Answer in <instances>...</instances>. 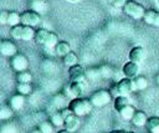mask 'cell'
<instances>
[{"mask_svg":"<svg viewBox=\"0 0 159 133\" xmlns=\"http://www.w3.org/2000/svg\"><path fill=\"white\" fill-rule=\"evenodd\" d=\"M93 104L91 102V99H86V98H73L70 103H68V108L72 111V113H75L78 117L86 116L91 112Z\"/></svg>","mask_w":159,"mask_h":133,"instance_id":"cell-1","label":"cell"},{"mask_svg":"<svg viewBox=\"0 0 159 133\" xmlns=\"http://www.w3.org/2000/svg\"><path fill=\"white\" fill-rule=\"evenodd\" d=\"M36 31L34 30V26L29 25H22L19 24L11 29V36L16 40H22V41H30L35 39Z\"/></svg>","mask_w":159,"mask_h":133,"instance_id":"cell-2","label":"cell"},{"mask_svg":"<svg viewBox=\"0 0 159 133\" xmlns=\"http://www.w3.org/2000/svg\"><path fill=\"white\" fill-rule=\"evenodd\" d=\"M124 14L130 16L132 19H143L144 14H145V9L142 4L137 2L135 0H127V2L124 4V6L122 7Z\"/></svg>","mask_w":159,"mask_h":133,"instance_id":"cell-3","label":"cell"},{"mask_svg":"<svg viewBox=\"0 0 159 133\" xmlns=\"http://www.w3.org/2000/svg\"><path fill=\"white\" fill-rule=\"evenodd\" d=\"M111 93L107 89H98L91 96V102L94 107H103L111 102Z\"/></svg>","mask_w":159,"mask_h":133,"instance_id":"cell-4","label":"cell"},{"mask_svg":"<svg viewBox=\"0 0 159 133\" xmlns=\"http://www.w3.org/2000/svg\"><path fill=\"white\" fill-rule=\"evenodd\" d=\"M84 92V83L81 81H72L68 86L65 88V96L68 98H78Z\"/></svg>","mask_w":159,"mask_h":133,"instance_id":"cell-5","label":"cell"},{"mask_svg":"<svg viewBox=\"0 0 159 133\" xmlns=\"http://www.w3.org/2000/svg\"><path fill=\"white\" fill-rule=\"evenodd\" d=\"M116 92L118 94H122V96H129V93L132 91H134V83H133V78H128V77H124L122 80H119L114 87Z\"/></svg>","mask_w":159,"mask_h":133,"instance_id":"cell-6","label":"cell"},{"mask_svg":"<svg viewBox=\"0 0 159 133\" xmlns=\"http://www.w3.org/2000/svg\"><path fill=\"white\" fill-rule=\"evenodd\" d=\"M21 15V24L29 25V26H36L40 22V14L35 10H26L20 14Z\"/></svg>","mask_w":159,"mask_h":133,"instance_id":"cell-7","label":"cell"},{"mask_svg":"<svg viewBox=\"0 0 159 133\" xmlns=\"http://www.w3.org/2000/svg\"><path fill=\"white\" fill-rule=\"evenodd\" d=\"M11 67L17 71V72H21V71H26L27 67H29V60L25 55L22 53H16L15 56L11 57Z\"/></svg>","mask_w":159,"mask_h":133,"instance_id":"cell-8","label":"cell"},{"mask_svg":"<svg viewBox=\"0 0 159 133\" xmlns=\"http://www.w3.org/2000/svg\"><path fill=\"white\" fill-rule=\"evenodd\" d=\"M68 76L71 81H81L83 82L86 80V71L81 65H75L72 67H68Z\"/></svg>","mask_w":159,"mask_h":133,"instance_id":"cell-9","label":"cell"},{"mask_svg":"<svg viewBox=\"0 0 159 133\" xmlns=\"http://www.w3.org/2000/svg\"><path fill=\"white\" fill-rule=\"evenodd\" d=\"M0 52H1L2 56L12 57V56H15L17 53V47L10 40H2L0 42Z\"/></svg>","mask_w":159,"mask_h":133,"instance_id":"cell-10","label":"cell"},{"mask_svg":"<svg viewBox=\"0 0 159 133\" xmlns=\"http://www.w3.org/2000/svg\"><path fill=\"white\" fill-rule=\"evenodd\" d=\"M122 72H123L124 77L134 78V77H137L138 73H139V63L129 60L128 62L124 63V66H123V68H122Z\"/></svg>","mask_w":159,"mask_h":133,"instance_id":"cell-11","label":"cell"},{"mask_svg":"<svg viewBox=\"0 0 159 133\" xmlns=\"http://www.w3.org/2000/svg\"><path fill=\"white\" fill-rule=\"evenodd\" d=\"M147 57V50L143 46H135L129 51V60L134 62H142Z\"/></svg>","mask_w":159,"mask_h":133,"instance_id":"cell-12","label":"cell"},{"mask_svg":"<svg viewBox=\"0 0 159 133\" xmlns=\"http://www.w3.org/2000/svg\"><path fill=\"white\" fill-rule=\"evenodd\" d=\"M143 19H144L145 24L159 27V11L158 10H154V9L145 10V14H144Z\"/></svg>","mask_w":159,"mask_h":133,"instance_id":"cell-13","label":"cell"},{"mask_svg":"<svg viewBox=\"0 0 159 133\" xmlns=\"http://www.w3.org/2000/svg\"><path fill=\"white\" fill-rule=\"evenodd\" d=\"M9 103H10V107H11L14 111H19V109H21V108L24 107V104H25V97H24V94H21V93L14 94V96L10 98Z\"/></svg>","mask_w":159,"mask_h":133,"instance_id":"cell-14","label":"cell"},{"mask_svg":"<svg viewBox=\"0 0 159 133\" xmlns=\"http://www.w3.org/2000/svg\"><path fill=\"white\" fill-rule=\"evenodd\" d=\"M78 126V116H76L75 113H71L68 117L65 118V123H63V128L67 129L68 132H73Z\"/></svg>","mask_w":159,"mask_h":133,"instance_id":"cell-15","label":"cell"},{"mask_svg":"<svg viewBox=\"0 0 159 133\" xmlns=\"http://www.w3.org/2000/svg\"><path fill=\"white\" fill-rule=\"evenodd\" d=\"M147 122H148L147 114L143 111H135V113H134V116L132 118L133 126H135V127H143V126H147Z\"/></svg>","mask_w":159,"mask_h":133,"instance_id":"cell-16","label":"cell"},{"mask_svg":"<svg viewBox=\"0 0 159 133\" xmlns=\"http://www.w3.org/2000/svg\"><path fill=\"white\" fill-rule=\"evenodd\" d=\"M50 32H51V31H48V30H46V29H39V30H36V34H35V39H34V40L36 41V44L45 46V44H46L47 39H48Z\"/></svg>","mask_w":159,"mask_h":133,"instance_id":"cell-17","label":"cell"},{"mask_svg":"<svg viewBox=\"0 0 159 133\" xmlns=\"http://www.w3.org/2000/svg\"><path fill=\"white\" fill-rule=\"evenodd\" d=\"M53 50H55V53L57 56L63 57L65 55H67L71 51V47H70V44L68 42H66V41H58V44L56 45V47Z\"/></svg>","mask_w":159,"mask_h":133,"instance_id":"cell-18","label":"cell"},{"mask_svg":"<svg viewBox=\"0 0 159 133\" xmlns=\"http://www.w3.org/2000/svg\"><path fill=\"white\" fill-rule=\"evenodd\" d=\"M62 60H63V65L67 66V67H72V66H75V65L78 63V57H77V55H76L75 52H72V51H70L67 55H65V56L62 57Z\"/></svg>","mask_w":159,"mask_h":133,"instance_id":"cell-19","label":"cell"},{"mask_svg":"<svg viewBox=\"0 0 159 133\" xmlns=\"http://www.w3.org/2000/svg\"><path fill=\"white\" fill-rule=\"evenodd\" d=\"M127 104H130V101L128 98V96H122V94H118L114 99V108L119 112L123 107H125Z\"/></svg>","mask_w":159,"mask_h":133,"instance_id":"cell-20","label":"cell"},{"mask_svg":"<svg viewBox=\"0 0 159 133\" xmlns=\"http://www.w3.org/2000/svg\"><path fill=\"white\" fill-rule=\"evenodd\" d=\"M134 113H135V109H134V107H133L132 104H127L125 107H123V108L119 111L120 117L124 118V119H127V121H132Z\"/></svg>","mask_w":159,"mask_h":133,"instance_id":"cell-21","label":"cell"},{"mask_svg":"<svg viewBox=\"0 0 159 133\" xmlns=\"http://www.w3.org/2000/svg\"><path fill=\"white\" fill-rule=\"evenodd\" d=\"M133 83H134V88L138 91H143L148 87V80L144 76H137L133 78Z\"/></svg>","mask_w":159,"mask_h":133,"instance_id":"cell-22","label":"cell"},{"mask_svg":"<svg viewBox=\"0 0 159 133\" xmlns=\"http://www.w3.org/2000/svg\"><path fill=\"white\" fill-rule=\"evenodd\" d=\"M16 81H17V83H31V81H32V75H31L29 71L17 72V75H16Z\"/></svg>","mask_w":159,"mask_h":133,"instance_id":"cell-23","label":"cell"},{"mask_svg":"<svg viewBox=\"0 0 159 133\" xmlns=\"http://www.w3.org/2000/svg\"><path fill=\"white\" fill-rule=\"evenodd\" d=\"M19 24H21V15L15 12V11H10L9 16H7V25L14 27V26H16Z\"/></svg>","mask_w":159,"mask_h":133,"instance_id":"cell-24","label":"cell"},{"mask_svg":"<svg viewBox=\"0 0 159 133\" xmlns=\"http://www.w3.org/2000/svg\"><path fill=\"white\" fill-rule=\"evenodd\" d=\"M50 121H51V123H52L53 126H56V127H63V123H65V118L62 117L61 112H55V113H52L51 117H50Z\"/></svg>","mask_w":159,"mask_h":133,"instance_id":"cell-25","label":"cell"},{"mask_svg":"<svg viewBox=\"0 0 159 133\" xmlns=\"http://www.w3.org/2000/svg\"><path fill=\"white\" fill-rule=\"evenodd\" d=\"M12 114H14V109H12L10 106H2V107L0 108V118H1L2 121L11 118Z\"/></svg>","mask_w":159,"mask_h":133,"instance_id":"cell-26","label":"cell"},{"mask_svg":"<svg viewBox=\"0 0 159 133\" xmlns=\"http://www.w3.org/2000/svg\"><path fill=\"white\" fill-rule=\"evenodd\" d=\"M57 44H58V36L55 32H50L48 39H47V41L45 44V47H47V48H55Z\"/></svg>","mask_w":159,"mask_h":133,"instance_id":"cell-27","label":"cell"},{"mask_svg":"<svg viewBox=\"0 0 159 133\" xmlns=\"http://www.w3.org/2000/svg\"><path fill=\"white\" fill-rule=\"evenodd\" d=\"M16 91L24 96L26 94H30L32 92V87H31V83H17L16 86Z\"/></svg>","mask_w":159,"mask_h":133,"instance_id":"cell-28","label":"cell"},{"mask_svg":"<svg viewBox=\"0 0 159 133\" xmlns=\"http://www.w3.org/2000/svg\"><path fill=\"white\" fill-rule=\"evenodd\" d=\"M39 128L41 129L42 133H53V124L51 122H47V121L41 122Z\"/></svg>","mask_w":159,"mask_h":133,"instance_id":"cell-29","label":"cell"},{"mask_svg":"<svg viewBox=\"0 0 159 133\" xmlns=\"http://www.w3.org/2000/svg\"><path fill=\"white\" fill-rule=\"evenodd\" d=\"M63 104H65V96L57 94L53 97V106L56 108H61V107H63Z\"/></svg>","mask_w":159,"mask_h":133,"instance_id":"cell-30","label":"cell"},{"mask_svg":"<svg viewBox=\"0 0 159 133\" xmlns=\"http://www.w3.org/2000/svg\"><path fill=\"white\" fill-rule=\"evenodd\" d=\"M159 126V117H150L148 118V122H147V127L148 129H153L154 127H158Z\"/></svg>","mask_w":159,"mask_h":133,"instance_id":"cell-31","label":"cell"},{"mask_svg":"<svg viewBox=\"0 0 159 133\" xmlns=\"http://www.w3.org/2000/svg\"><path fill=\"white\" fill-rule=\"evenodd\" d=\"M111 6H114V7H123L124 4L127 2V0H106Z\"/></svg>","mask_w":159,"mask_h":133,"instance_id":"cell-32","label":"cell"},{"mask_svg":"<svg viewBox=\"0 0 159 133\" xmlns=\"http://www.w3.org/2000/svg\"><path fill=\"white\" fill-rule=\"evenodd\" d=\"M7 16H9V12L7 11H1L0 14V24H7Z\"/></svg>","mask_w":159,"mask_h":133,"instance_id":"cell-33","label":"cell"},{"mask_svg":"<svg viewBox=\"0 0 159 133\" xmlns=\"http://www.w3.org/2000/svg\"><path fill=\"white\" fill-rule=\"evenodd\" d=\"M150 133H159V126L158 127H154L153 129H150Z\"/></svg>","mask_w":159,"mask_h":133,"instance_id":"cell-34","label":"cell"},{"mask_svg":"<svg viewBox=\"0 0 159 133\" xmlns=\"http://www.w3.org/2000/svg\"><path fill=\"white\" fill-rule=\"evenodd\" d=\"M31 133H42V132H41V129H40V128H36V129H34Z\"/></svg>","mask_w":159,"mask_h":133,"instance_id":"cell-35","label":"cell"},{"mask_svg":"<svg viewBox=\"0 0 159 133\" xmlns=\"http://www.w3.org/2000/svg\"><path fill=\"white\" fill-rule=\"evenodd\" d=\"M57 133H71V132H68L67 129H62V131H60V132H57Z\"/></svg>","mask_w":159,"mask_h":133,"instance_id":"cell-36","label":"cell"},{"mask_svg":"<svg viewBox=\"0 0 159 133\" xmlns=\"http://www.w3.org/2000/svg\"><path fill=\"white\" fill-rule=\"evenodd\" d=\"M111 133H124V132H122V131H113V132H111Z\"/></svg>","mask_w":159,"mask_h":133,"instance_id":"cell-37","label":"cell"},{"mask_svg":"<svg viewBox=\"0 0 159 133\" xmlns=\"http://www.w3.org/2000/svg\"><path fill=\"white\" fill-rule=\"evenodd\" d=\"M68 1H71V2H77V1H80V0H68Z\"/></svg>","mask_w":159,"mask_h":133,"instance_id":"cell-38","label":"cell"},{"mask_svg":"<svg viewBox=\"0 0 159 133\" xmlns=\"http://www.w3.org/2000/svg\"><path fill=\"white\" fill-rule=\"evenodd\" d=\"M157 82H158V83H159V75H158V76H157Z\"/></svg>","mask_w":159,"mask_h":133,"instance_id":"cell-39","label":"cell"},{"mask_svg":"<svg viewBox=\"0 0 159 133\" xmlns=\"http://www.w3.org/2000/svg\"><path fill=\"white\" fill-rule=\"evenodd\" d=\"M127 133H132V132H127Z\"/></svg>","mask_w":159,"mask_h":133,"instance_id":"cell-40","label":"cell"},{"mask_svg":"<svg viewBox=\"0 0 159 133\" xmlns=\"http://www.w3.org/2000/svg\"><path fill=\"white\" fill-rule=\"evenodd\" d=\"M158 5H159V0H158Z\"/></svg>","mask_w":159,"mask_h":133,"instance_id":"cell-41","label":"cell"}]
</instances>
